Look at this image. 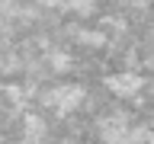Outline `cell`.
Returning a JSON list of instances; mask_svg holds the SVG:
<instances>
[{
    "mask_svg": "<svg viewBox=\"0 0 154 144\" xmlns=\"http://www.w3.org/2000/svg\"><path fill=\"white\" fill-rule=\"evenodd\" d=\"M80 99H84V86L77 83H64V86H51L45 96H42V103L48 106V109H55L58 115H67L74 112L77 106H80Z\"/></svg>",
    "mask_w": 154,
    "mask_h": 144,
    "instance_id": "obj_1",
    "label": "cell"
},
{
    "mask_svg": "<svg viewBox=\"0 0 154 144\" xmlns=\"http://www.w3.org/2000/svg\"><path fill=\"white\" fill-rule=\"evenodd\" d=\"M103 86L112 96H119V99H132V96H138L144 90V80L135 74V70H122V74H109L103 80Z\"/></svg>",
    "mask_w": 154,
    "mask_h": 144,
    "instance_id": "obj_2",
    "label": "cell"
},
{
    "mask_svg": "<svg viewBox=\"0 0 154 144\" xmlns=\"http://www.w3.org/2000/svg\"><path fill=\"white\" fill-rule=\"evenodd\" d=\"M51 61H55V70H67L71 67V58L67 55H51Z\"/></svg>",
    "mask_w": 154,
    "mask_h": 144,
    "instance_id": "obj_3",
    "label": "cell"
},
{
    "mask_svg": "<svg viewBox=\"0 0 154 144\" xmlns=\"http://www.w3.org/2000/svg\"><path fill=\"white\" fill-rule=\"evenodd\" d=\"M151 93H154V86H151Z\"/></svg>",
    "mask_w": 154,
    "mask_h": 144,
    "instance_id": "obj_4",
    "label": "cell"
}]
</instances>
